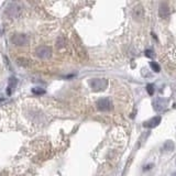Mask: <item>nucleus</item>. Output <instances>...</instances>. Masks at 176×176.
I'll use <instances>...</instances> for the list:
<instances>
[{
    "label": "nucleus",
    "instance_id": "9",
    "mask_svg": "<svg viewBox=\"0 0 176 176\" xmlns=\"http://www.w3.org/2000/svg\"><path fill=\"white\" fill-rule=\"evenodd\" d=\"M132 16L133 18H136L137 20H141L143 17H144V10H143L142 6H137V7L133 8L132 10Z\"/></svg>",
    "mask_w": 176,
    "mask_h": 176
},
{
    "label": "nucleus",
    "instance_id": "3",
    "mask_svg": "<svg viewBox=\"0 0 176 176\" xmlns=\"http://www.w3.org/2000/svg\"><path fill=\"white\" fill-rule=\"evenodd\" d=\"M152 105H153V109H154L155 111L161 112V111H163L165 108H166L167 101H166V99H164V98L157 97V98H155V99L153 100Z\"/></svg>",
    "mask_w": 176,
    "mask_h": 176
},
{
    "label": "nucleus",
    "instance_id": "10",
    "mask_svg": "<svg viewBox=\"0 0 176 176\" xmlns=\"http://www.w3.org/2000/svg\"><path fill=\"white\" fill-rule=\"evenodd\" d=\"M174 148H175V144H174L173 141H166L163 145V150L164 151H173Z\"/></svg>",
    "mask_w": 176,
    "mask_h": 176
},
{
    "label": "nucleus",
    "instance_id": "8",
    "mask_svg": "<svg viewBox=\"0 0 176 176\" xmlns=\"http://www.w3.org/2000/svg\"><path fill=\"white\" fill-rule=\"evenodd\" d=\"M19 12H20V7L18 5H16V3H11L7 9V13L9 14L10 17L13 18L17 17L18 14H19Z\"/></svg>",
    "mask_w": 176,
    "mask_h": 176
},
{
    "label": "nucleus",
    "instance_id": "14",
    "mask_svg": "<svg viewBox=\"0 0 176 176\" xmlns=\"http://www.w3.org/2000/svg\"><path fill=\"white\" fill-rule=\"evenodd\" d=\"M34 93H38V94H43L44 90L43 89H34Z\"/></svg>",
    "mask_w": 176,
    "mask_h": 176
},
{
    "label": "nucleus",
    "instance_id": "2",
    "mask_svg": "<svg viewBox=\"0 0 176 176\" xmlns=\"http://www.w3.org/2000/svg\"><path fill=\"white\" fill-rule=\"evenodd\" d=\"M35 54H36V56L42 58V60H45V58L51 57V55H52V50H51L50 46L42 45V46H40V48L36 49Z\"/></svg>",
    "mask_w": 176,
    "mask_h": 176
},
{
    "label": "nucleus",
    "instance_id": "15",
    "mask_svg": "<svg viewBox=\"0 0 176 176\" xmlns=\"http://www.w3.org/2000/svg\"><path fill=\"white\" fill-rule=\"evenodd\" d=\"M173 176H176V173H175V174H174V175H173Z\"/></svg>",
    "mask_w": 176,
    "mask_h": 176
},
{
    "label": "nucleus",
    "instance_id": "4",
    "mask_svg": "<svg viewBox=\"0 0 176 176\" xmlns=\"http://www.w3.org/2000/svg\"><path fill=\"white\" fill-rule=\"evenodd\" d=\"M97 109L100 111H108L111 109V101L109 98H100L97 101Z\"/></svg>",
    "mask_w": 176,
    "mask_h": 176
},
{
    "label": "nucleus",
    "instance_id": "6",
    "mask_svg": "<svg viewBox=\"0 0 176 176\" xmlns=\"http://www.w3.org/2000/svg\"><path fill=\"white\" fill-rule=\"evenodd\" d=\"M161 121H162V118H161V116H156L154 117V118H152V119L148 120V121H145L144 123H143V126L145 127V128H155V127H157L160 123H161Z\"/></svg>",
    "mask_w": 176,
    "mask_h": 176
},
{
    "label": "nucleus",
    "instance_id": "5",
    "mask_svg": "<svg viewBox=\"0 0 176 176\" xmlns=\"http://www.w3.org/2000/svg\"><path fill=\"white\" fill-rule=\"evenodd\" d=\"M12 43L16 45L24 46L29 43V38L25 34H16V35L12 36Z\"/></svg>",
    "mask_w": 176,
    "mask_h": 176
},
{
    "label": "nucleus",
    "instance_id": "7",
    "mask_svg": "<svg viewBox=\"0 0 176 176\" xmlns=\"http://www.w3.org/2000/svg\"><path fill=\"white\" fill-rule=\"evenodd\" d=\"M159 13H160V17L161 18H167L171 13V10H169V7L166 2H162L160 5L159 8Z\"/></svg>",
    "mask_w": 176,
    "mask_h": 176
},
{
    "label": "nucleus",
    "instance_id": "13",
    "mask_svg": "<svg viewBox=\"0 0 176 176\" xmlns=\"http://www.w3.org/2000/svg\"><path fill=\"white\" fill-rule=\"evenodd\" d=\"M145 55H146L148 57H153L154 56V53H153L152 50H146L145 51Z\"/></svg>",
    "mask_w": 176,
    "mask_h": 176
},
{
    "label": "nucleus",
    "instance_id": "11",
    "mask_svg": "<svg viewBox=\"0 0 176 176\" xmlns=\"http://www.w3.org/2000/svg\"><path fill=\"white\" fill-rule=\"evenodd\" d=\"M146 91H148L149 95L152 96L153 94H154V86H153L152 84H149V85H146Z\"/></svg>",
    "mask_w": 176,
    "mask_h": 176
},
{
    "label": "nucleus",
    "instance_id": "12",
    "mask_svg": "<svg viewBox=\"0 0 176 176\" xmlns=\"http://www.w3.org/2000/svg\"><path fill=\"white\" fill-rule=\"evenodd\" d=\"M150 66L152 67V69L154 72H160V66H159V64H156L155 62H150Z\"/></svg>",
    "mask_w": 176,
    "mask_h": 176
},
{
    "label": "nucleus",
    "instance_id": "1",
    "mask_svg": "<svg viewBox=\"0 0 176 176\" xmlns=\"http://www.w3.org/2000/svg\"><path fill=\"white\" fill-rule=\"evenodd\" d=\"M89 85L94 91L105 90L108 86V81L106 78H94L89 81Z\"/></svg>",
    "mask_w": 176,
    "mask_h": 176
}]
</instances>
